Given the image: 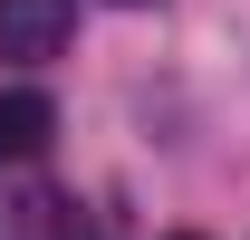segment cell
Segmentation results:
<instances>
[{"label": "cell", "instance_id": "obj_1", "mask_svg": "<svg viewBox=\"0 0 250 240\" xmlns=\"http://www.w3.org/2000/svg\"><path fill=\"white\" fill-rule=\"evenodd\" d=\"M77 29V0H0V58L20 67H48Z\"/></svg>", "mask_w": 250, "mask_h": 240}, {"label": "cell", "instance_id": "obj_2", "mask_svg": "<svg viewBox=\"0 0 250 240\" xmlns=\"http://www.w3.org/2000/svg\"><path fill=\"white\" fill-rule=\"evenodd\" d=\"M48 96H0V154H39L48 144Z\"/></svg>", "mask_w": 250, "mask_h": 240}, {"label": "cell", "instance_id": "obj_3", "mask_svg": "<svg viewBox=\"0 0 250 240\" xmlns=\"http://www.w3.org/2000/svg\"><path fill=\"white\" fill-rule=\"evenodd\" d=\"M173 240H202V231H173Z\"/></svg>", "mask_w": 250, "mask_h": 240}]
</instances>
